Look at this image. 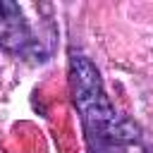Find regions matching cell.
<instances>
[{"instance_id":"cell-2","label":"cell","mask_w":153,"mask_h":153,"mask_svg":"<svg viewBox=\"0 0 153 153\" xmlns=\"http://www.w3.org/2000/svg\"><path fill=\"white\" fill-rule=\"evenodd\" d=\"M0 48L31 62H45L53 50L50 43L33 31L31 22L24 17V7L10 0H0Z\"/></svg>"},{"instance_id":"cell-1","label":"cell","mask_w":153,"mask_h":153,"mask_svg":"<svg viewBox=\"0 0 153 153\" xmlns=\"http://www.w3.org/2000/svg\"><path fill=\"white\" fill-rule=\"evenodd\" d=\"M69 81H72L74 105L81 115L88 151L91 153H124V148L136 139V134L129 127V122L115 112L110 98L103 91L100 74L86 55L72 53Z\"/></svg>"}]
</instances>
